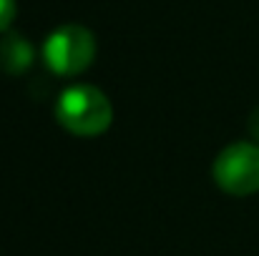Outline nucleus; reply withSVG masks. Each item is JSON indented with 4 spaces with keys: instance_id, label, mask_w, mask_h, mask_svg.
Wrapping results in <instances>:
<instances>
[{
    "instance_id": "f03ea898",
    "label": "nucleus",
    "mask_w": 259,
    "mask_h": 256,
    "mask_svg": "<svg viewBox=\"0 0 259 256\" xmlns=\"http://www.w3.org/2000/svg\"><path fill=\"white\" fill-rule=\"evenodd\" d=\"M96 58V38L93 33L68 23L56 28L43 43V61L56 76H78Z\"/></svg>"
},
{
    "instance_id": "f257e3e1",
    "label": "nucleus",
    "mask_w": 259,
    "mask_h": 256,
    "mask_svg": "<svg viewBox=\"0 0 259 256\" xmlns=\"http://www.w3.org/2000/svg\"><path fill=\"white\" fill-rule=\"evenodd\" d=\"M56 118L68 133L81 138H96L111 128L113 106L96 85L78 83L58 95Z\"/></svg>"
},
{
    "instance_id": "39448f33",
    "label": "nucleus",
    "mask_w": 259,
    "mask_h": 256,
    "mask_svg": "<svg viewBox=\"0 0 259 256\" xmlns=\"http://www.w3.org/2000/svg\"><path fill=\"white\" fill-rule=\"evenodd\" d=\"M15 0H0V33H8L15 20Z\"/></svg>"
},
{
    "instance_id": "423d86ee",
    "label": "nucleus",
    "mask_w": 259,
    "mask_h": 256,
    "mask_svg": "<svg viewBox=\"0 0 259 256\" xmlns=\"http://www.w3.org/2000/svg\"><path fill=\"white\" fill-rule=\"evenodd\" d=\"M247 128H249V133H252V138H254V143H259V108L249 116V123H247Z\"/></svg>"
},
{
    "instance_id": "20e7f679",
    "label": "nucleus",
    "mask_w": 259,
    "mask_h": 256,
    "mask_svg": "<svg viewBox=\"0 0 259 256\" xmlns=\"http://www.w3.org/2000/svg\"><path fill=\"white\" fill-rule=\"evenodd\" d=\"M33 58H35L33 45L23 35L8 30L5 38L0 40V63H3V68L10 76H20L33 66Z\"/></svg>"
},
{
    "instance_id": "7ed1b4c3",
    "label": "nucleus",
    "mask_w": 259,
    "mask_h": 256,
    "mask_svg": "<svg viewBox=\"0 0 259 256\" xmlns=\"http://www.w3.org/2000/svg\"><path fill=\"white\" fill-rule=\"evenodd\" d=\"M214 181L229 196H252L259 191V143H232L214 161Z\"/></svg>"
}]
</instances>
